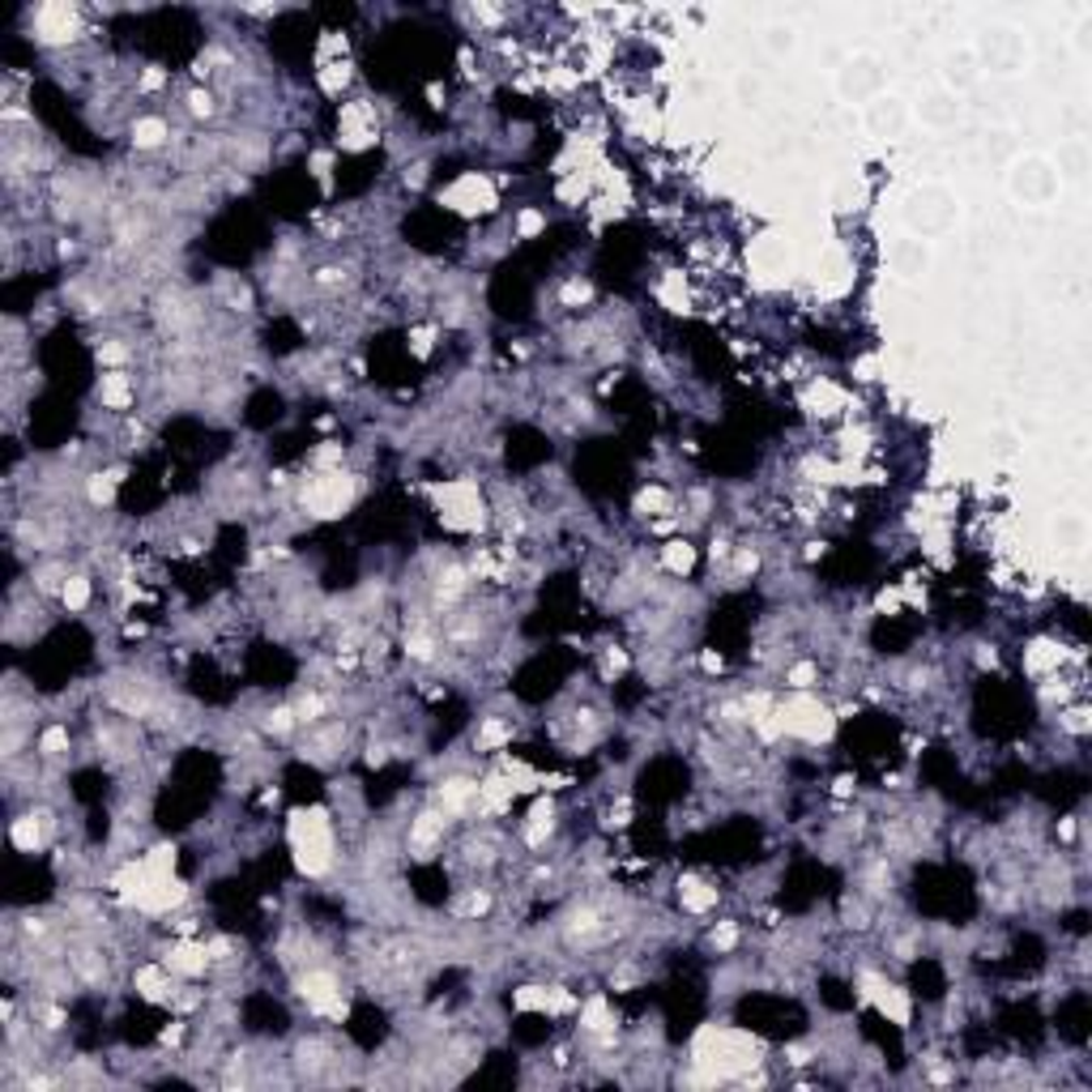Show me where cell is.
<instances>
[{"label": "cell", "instance_id": "cell-1", "mask_svg": "<svg viewBox=\"0 0 1092 1092\" xmlns=\"http://www.w3.org/2000/svg\"><path fill=\"white\" fill-rule=\"evenodd\" d=\"M900 218H904L909 235H917V239H934V235H947V230L956 226V218H960V200H956V192H951L947 183L926 179V183L909 188V196H904V205H900Z\"/></svg>", "mask_w": 1092, "mask_h": 1092}, {"label": "cell", "instance_id": "cell-2", "mask_svg": "<svg viewBox=\"0 0 1092 1092\" xmlns=\"http://www.w3.org/2000/svg\"><path fill=\"white\" fill-rule=\"evenodd\" d=\"M887 77H892L887 60H879L874 51H853V55H845V60L836 64L832 90H836L840 102L866 107V102H874L879 94H887Z\"/></svg>", "mask_w": 1092, "mask_h": 1092}, {"label": "cell", "instance_id": "cell-3", "mask_svg": "<svg viewBox=\"0 0 1092 1092\" xmlns=\"http://www.w3.org/2000/svg\"><path fill=\"white\" fill-rule=\"evenodd\" d=\"M1007 192H1011V200H1019V205L1045 209V205L1058 200L1062 183H1058V171H1054V162H1049L1045 154H1024V158H1015V162L1007 166Z\"/></svg>", "mask_w": 1092, "mask_h": 1092}, {"label": "cell", "instance_id": "cell-4", "mask_svg": "<svg viewBox=\"0 0 1092 1092\" xmlns=\"http://www.w3.org/2000/svg\"><path fill=\"white\" fill-rule=\"evenodd\" d=\"M973 55L981 60V73L990 68V73H1019L1024 68V60H1028V43H1024V34L1019 30H1011V26H990V30H981V38L973 43Z\"/></svg>", "mask_w": 1092, "mask_h": 1092}, {"label": "cell", "instance_id": "cell-5", "mask_svg": "<svg viewBox=\"0 0 1092 1092\" xmlns=\"http://www.w3.org/2000/svg\"><path fill=\"white\" fill-rule=\"evenodd\" d=\"M913 124V111L900 94H879L874 102L862 107V128L874 136V141H900Z\"/></svg>", "mask_w": 1092, "mask_h": 1092}, {"label": "cell", "instance_id": "cell-6", "mask_svg": "<svg viewBox=\"0 0 1092 1092\" xmlns=\"http://www.w3.org/2000/svg\"><path fill=\"white\" fill-rule=\"evenodd\" d=\"M883 260H887V273L900 277V282H921L934 264V247L930 239H917V235H896L887 247H883Z\"/></svg>", "mask_w": 1092, "mask_h": 1092}, {"label": "cell", "instance_id": "cell-7", "mask_svg": "<svg viewBox=\"0 0 1092 1092\" xmlns=\"http://www.w3.org/2000/svg\"><path fill=\"white\" fill-rule=\"evenodd\" d=\"M909 111H913V119H917L921 128L947 132V128L960 124L964 102H960V94H951V90H943V85H930V90H921V94L909 102Z\"/></svg>", "mask_w": 1092, "mask_h": 1092}, {"label": "cell", "instance_id": "cell-8", "mask_svg": "<svg viewBox=\"0 0 1092 1092\" xmlns=\"http://www.w3.org/2000/svg\"><path fill=\"white\" fill-rule=\"evenodd\" d=\"M1054 171H1058V183H1083L1088 171H1092V145L1083 136H1062L1058 141V154L1049 158Z\"/></svg>", "mask_w": 1092, "mask_h": 1092}, {"label": "cell", "instance_id": "cell-9", "mask_svg": "<svg viewBox=\"0 0 1092 1092\" xmlns=\"http://www.w3.org/2000/svg\"><path fill=\"white\" fill-rule=\"evenodd\" d=\"M977 81H981V60L973 55V47H956V51H947V60H943V90H951V94H968Z\"/></svg>", "mask_w": 1092, "mask_h": 1092}, {"label": "cell", "instance_id": "cell-10", "mask_svg": "<svg viewBox=\"0 0 1092 1092\" xmlns=\"http://www.w3.org/2000/svg\"><path fill=\"white\" fill-rule=\"evenodd\" d=\"M34 26H38V38L64 43V38H73V30H77V9H73V4H38Z\"/></svg>", "mask_w": 1092, "mask_h": 1092}, {"label": "cell", "instance_id": "cell-11", "mask_svg": "<svg viewBox=\"0 0 1092 1092\" xmlns=\"http://www.w3.org/2000/svg\"><path fill=\"white\" fill-rule=\"evenodd\" d=\"M444 200H448L452 209H465V213H473V209H486L495 196H491V188H486L478 175H465V179H456V183L444 192Z\"/></svg>", "mask_w": 1092, "mask_h": 1092}, {"label": "cell", "instance_id": "cell-12", "mask_svg": "<svg viewBox=\"0 0 1092 1092\" xmlns=\"http://www.w3.org/2000/svg\"><path fill=\"white\" fill-rule=\"evenodd\" d=\"M678 887H682V904H687V909H708V904L717 900V887H708V883H700V879H682Z\"/></svg>", "mask_w": 1092, "mask_h": 1092}, {"label": "cell", "instance_id": "cell-13", "mask_svg": "<svg viewBox=\"0 0 1092 1092\" xmlns=\"http://www.w3.org/2000/svg\"><path fill=\"white\" fill-rule=\"evenodd\" d=\"M793 43H798V38H793V30H789V26H768V30H764V47H768L772 55H789V51H793Z\"/></svg>", "mask_w": 1092, "mask_h": 1092}, {"label": "cell", "instance_id": "cell-14", "mask_svg": "<svg viewBox=\"0 0 1092 1092\" xmlns=\"http://www.w3.org/2000/svg\"><path fill=\"white\" fill-rule=\"evenodd\" d=\"M13 840H17V849H34V845L43 840V823H34V815L17 819V823H13Z\"/></svg>", "mask_w": 1092, "mask_h": 1092}, {"label": "cell", "instance_id": "cell-15", "mask_svg": "<svg viewBox=\"0 0 1092 1092\" xmlns=\"http://www.w3.org/2000/svg\"><path fill=\"white\" fill-rule=\"evenodd\" d=\"M162 136H166V124H162V119H136V124H132V141H136V145H158Z\"/></svg>", "mask_w": 1092, "mask_h": 1092}, {"label": "cell", "instance_id": "cell-16", "mask_svg": "<svg viewBox=\"0 0 1092 1092\" xmlns=\"http://www.w3.org/2000/svg\"><path fill=\"white\" fill-rule=\"evenodd\" d=\"M85 597H90V584L81 580V576H73L68 584H64V606H73V610H81L85 606Z\"/></svg>", "mask_w": 1092, "mask_h": 1092}, {"label": "cell", "instance_id": "cell-17", "mask_svg": "<svg viewBox=\"0 0 1092 1092\" xmlns=\"http://www.w3.org/2000/svg\"><path fill=\"white\" fill-rule=\"evenodd\" d=\"M665 563H670L674 572H687V567H691V546H687V542H674V546L665 550Z\"/></svg>", "mask_w": 1092, "mask_h": 1092}, {"label": "cell", "instance_id": "cell-18", "mask_svg": "<svg viewBox=\"0 0 1092 1092\" xmlns=\"http://www.w3.org/2000/svg\"><path fill=\"white\" fill-rule=\"evenodd\" d=\"M60 746H64V729H47V734H43V751L55 755Z\"/></svg>", "mask_w": 1092, "mask_h": 1092}]
</instances>
